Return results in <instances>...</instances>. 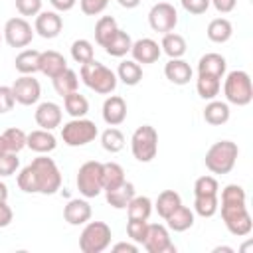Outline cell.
Masks as SVG:
<instances>
[{
	"mask_svg": "<svg viewBox=\"0 0 253 253\" xmlns=\"http://www.w3.org/2000/svg\"><path fill=\"white\" fill-rule=\"evenodd\" d=\"M128 219H148L152 213V200L148 196H134L126 206Z\"/></svg>",
	"mask_w": 253,
	"mask_h": 253,
	"instance_id": "cell-35",
	"label": "cell"
},
{
	"mask_svg": "<svg viewBox=\"0 0 253 253\" xmlns=\"http://www.w3.org/2000/svg\"><path fill=\"white\" fill-rule=\"evenodd\" d=\"M51 81H53L55 93L61 95V97H65V95L77 91V87H79V77H77V73H75L73 69H69V67H67L65 71H61L57 77H53Z\"/></svg>",
	"mask_w": 253,
	"mask_h": 253,
	"instance_id": "cell-34",
	"label": "cell"
},
{
	"mask_svg": "<svg viewBox=\"0 0 253 253\" xmlns=\"http://www.w3.org/2000/svg\"><path fill=\"white\" fill-rule=\"evenodd\" d=\"M40 53L38 49H24L16 55L14 59V67L20 75H34L36 71H40Z\"/></svg>",
	"mask_w": 253,
	"mask_h": 253,
	"instance_id": "cell-26",
	"label": "cell"
},
{
	"mask_svg": "<svg viewBox=\"0 0 253 253\" xmlns=\"http://www.w3.org/2000/svg\"><path fill=\"white\" fill-rule=\"evenodd\" d=\"M75 184L83 198H97L103 192V162L97 160L83 162L77 170Z\"/></svg>",
	"mask_w": 253,
	"mask_h": 253,
	"instance_id": "cell-6",
	"label": "cell"
},
{
	"mask_svg": "<svg viewBox=\"0 0 253 253\" xmlns=\"http://www.w3.org/2000/svg\"><path fill=\"white\" fill-rule=\"evenodd\" d=\"M162 49L158 45V42H154L152 38H140L136 42H132V47H130V55L136 63H154L158 61Z\"/></svg>",
	"mask_w": 253,
	"mask_h": 253,
	"instance_id": "cell-16",
	"label": "cell"
},
{
	"mask_svg": "<svg viewBox=\"0 0 253 253\" xmlns=\"http://www.w3.org/2000/svg\"><path fill=\"white\" fill-rule=\"evenodd\" d=\"M146 229H148V219H128L126 221V235L138 245H142V241L146 237Z\"/></svg>",
	"mask_w": 253,
	"mask_h": 253,
	"instance_id": "cell-44",
	"label": "cell"
},
{
	"mask_svg": "<svg viewBox=\"0 0 253 253\" xmlns=\"http://www.w3.org/2000/svg\"><path fill=\"white\" fill-rule=\"evenodd\" d=\"M237 156L239 146L233 140H217L208 148L204 164L211 174H229L237 162Z\"/></svg>",
	"mask_w": 253,
	"mask_h": 253,
	"instance_id": "cell-3",
	"label": "cell"
},
{
	"mask_svg": "<svg viewBox=\"0 0 253 253\" xmlns=\"http://www.w3.org/2000/svg\"><path fill=\"white\" fill-rule=\"evenodd\" d=\"M142 247L148 253H176V245L170 239V231L162 223H148Z\"/></svg>",
	"mask_w": 253,
	"mask_h": 253,
	"instance_id": "cell-12",
	"label": "cell"
},
{
	"mask_svg": "<svg viewBox=\"0 0 253 253\" xmlns=\"http://www.w3.org/2000/svg\"><path fill=\"white\" fill-rule=\"evenodd\" d=\"M117 2H119L121 8H126V10H132L140 4V0H117Z\"/></svg>",
	"mask_w": 253,
	"mask_h": 253,
	"instance_id": "cell-54",
	"label": "cell"
},
{
	"mask_svg": "<svg viewBox=\"0 0 253 253\" xmlns=\"http://www.w3.org/2000/svg\"><path fill=\"white\" fill-rule=\"evenodd\" d=\"M63 219L69 225H83L91 219V206L87 200L81 198H73L65 204L63 208Z\"/></svg>",
	"mask_w": 253,
	"mask_h": 253,
	"instance_id": "cell-18",
	"label": "cell"
},
{
	"mask_svg": "<svg viewBox=\"0 0 253 253\" xmlns=\"http://www.w3.org/2000/svg\"><path fill=\"white\" fill-rule=\"evenodd\" d=\"M109 6V0H79V8L85 16H99Z\"/></svg>",
	"mask_w": 253,
	"mask_h": 253,
	"instance_id": "cell-47",
	"label": "cell"
},
{
	"mask_svg": "<svg viewBox=\"0 0 253 253\" xmlns=\"http://www.w3.org/2000/svg\"><path fill=\"white\" fill-rule=\"evenodd\" d=\"M26 146L38 154H47L51 150H55L57 146V138L51 134V130H45V128H36L32 132H28V138H26Z\"/></svg>",
	"mask_w": 253,
	"mask_h": 253,
	"instance_id": "cell-20",
	"label": "cell"
},
{
	"mask_svg": "<svg viewBox=\"0 0 253 253\" xmlns=\"http://www.w3.org/2000/svg\"><path fill=\"white\" fill-rule=\"evenodd\" d=\"M117 79H121L128 87L138 85L140 79H142V67H140V63H136L134 59L121 61L119 67H117Z\"/></svg>",
	"mask_w": 253,
	"mask_h": 253,
	"instance_id": "cell-29",
	"label": "cell"
},
{
	"mask_svg": "<svg viewBox=\"0 0 253 253\" xmlns=\"http://www.w3.org/2000/svg\"><path fill=\"white\" fill-rule=\"evenodd\" d=\"M6 200H8V186L0 182V202H6Z\"/></svg>",
	"mask_w": 253,
	"mask_h": 253,
	"instance_id": "cell-55",
	"label": "cell"
},
{
	"mask_svg": "<svg viewBox=\"0 0 253 253\" xmlns=\"http://www.w3.org/2000/svg\"><path fill=\"white\" fill-rule=\"evenodd\" d=\"M223 95H225V101L231 105H237V107L249 105L253 101V85H251L249 73L243 69L229 71L223 81Z\"/></svg>",
	"mask_w": 253,
	"mask_h": 253,
	"instance_id": "cell-4",
	"label": "cell"
},
{
	"mask_svg": "<svg viewBox=\"0 0 253 253\" xmlns=\"http://www.w3.org/2000/svg\"><path fill=\"white\" fill-rule=\"evenodd\" d=\"M221 89V79L213 75H198L196 79V91L204 101H211L219 95Z\"/></svg>",
	"mask_w": 253,
	"mask_h": 253,
	"instance_id": "cell-33",
	"label": "cell"
},
{
	"mask_svg": "<svg viewBox=\"0 0 253 253\" xmlns=\"http://www.w3.org/2000/svg\"><path fill=\"white\" fill-rule=\"evenodd\" d=\"M16 10L22 18L26 16H38L42 12V0H16Z\"/></svg>",
	"mask_w": 253,
	"mask_h": 253,
	"instance_id": "cell-46",
	"label": "cell"
},
{
	"mask_svg": "<svg viewBox=\"0 0 253 253\" xmlns=\"http://www.w3.org/2000/svg\"><path fill=\"white\" fill-rule=\"evenodd\" d=\"M229 115H231V111H229V105H227L225 101H215V99H211V101L206 105V109H204V121H206L208 125H211V126H221V125H225V123L229 121Z\"/></svg>",
	"mask_w": 253,
	"mask_h": 253,
	"instance_id": "cell-24",
	"label": "cell"
},
{
	"mask_svg": "<svg viewBox=\"0 0 253 253\" xmlns=\"http://www.w3.org/2000/svg\"><path fill=\"white\" fill-rule=\"evenodd\" d=\"M148 24L158 34H168L178 24V12L170 2H158L148 12Z\"/></svg>",
	"mask_w": 253,
	"mask_h": 253,
	"instance_id": "cell-11",
	"label": "cell"
},
{
	"mask_svg": "<svg viewBox=\"0 0 253 253\" xmlns=\"http://www.w3.org/2000/svg\"><path fill=\"white\" fill-rule=\"evenodd\" d=\"M164 75L174 85H186V83H190L194 71L186 59L174 57V59H168V63L164 65Z\"/></svg>",
	"mask_w": 253,
	"mask_h": 253,
	"instance_id": "cell-19",
	"label": "cell"
},
{
	"mask_svg": "<svg viewBox=\"0 0 253 253\" xmlns=\"http://www.w3.org/2000/svg\"><path fill=\"white\" fill-rule=\"evenodd\" d=\"M125 182V170L117 162H105L103 164V190H113Z\"/></svg>",
	"mask_w": 253,
	"mask_h": 253,
	"instance_id": "cell-37",
	"label": "cell"
},
{
	"mask_svg": "<svg viewBox=\"0 0 253 253\" xmlns=\"http://www.w3.org/2000/svg\"><path fill=\"white\" fill-rule=\"evenodd\" d=\"M18 188L26 194L51 196L61 188V172L53 158L40 154L18 174Z\"/></svg>",
	"mask_w": 253,
	"mask_h": 253,
	"instance_id": "cell-1",
	"label": "cell"
},
{
	"mask_svg": "<svg viewBox=\"0 0 253 253\" xmlns=\"http://www.w3.org/2000/svg\"><path fill=\"white\" fill-rule=\"evenodd\" d=\"M81 81L99 95H111L117 87V73L97 59H91L79 69Z\"/></svg>",
	"mask_w": 253,
	"mask_h": 253,
	"instance_id": "cell-2",
	"label": "cell"
},
{
	"mask_svg": "<svg viewBox=\"0 0 253 253\" xmlns=\"http://www.w3.org/2000/svg\"><path fill=\"white\" fill-rule=\"evenodd\" d=\"M125 134L117 128V126H109L107 130H103V134H101V146L107 150V152H111V154H115V152H121L123 148H125Z\"/></svg>",
	"mask_w": 253,
	"mask_h": 253,
	"instance_id": "cell-38",
	"label": "cell"
},
{
	"mask_svg": "<svg viewBox=\"0 0 253 253\" xmlns=\"http://www.w3.org/2000/svg\"><path fill=\"white\" fill-rule=\"evenodd\" d=\"M136 196V190H134V184L132 182H123L121 186L113 188V190H107L105 192V198H107V204L113 206L115 210H126L128 202Z\"/></svg>",
	"mask_w": 253,
	"mask_h": 253,
	"instance_id": "cell-23",
	"label": "cell"
},
{
	"mask_svg": "<svg viewBox=\"0 0 253 253\" xmlns=\"http://www.w3.org/2000/svg\"><path fill=\"white\" fill-rule=\"evenodd\" d=\"M18 168H20V158L16 152L0 154V178H8V176L16 174Z\"/></svg>",
	"mask_w": 253,
	"mask_h": 253,
	"instance_id": "cell-45",
	"label": "cell"
},
{
	"mask_svg": "<svg viewBox=\"0 0 253 253\" xmlns=\"http://www.w3.org/2000/svg\"><path fill=\"white\" fill-rule=\"evenodd\" d=\"M113 233L105 221H87L79 235V249L83 253H101L111 245Z\"/></svg>",
	"mask_w": 253,
	"mask_h": 253,
	"instance_id": "cell-5",
	"label": "cell"
},
{
	"mask_svg": "<svg viewBox=\"0 0 253 253\" xmlns=\"http://www.w3.org/2000/svg\"><path fill=\"white\" fill-rule=\"evenodd\" d=\"M113 251H115V253H121V251H126V253H138V243H128V241H121V243L113 245Z\"/></svg>",
	"mask_w": 253,
	"mask_h": 253,
	"instance_id": "cell-53",
	"label": "cell"
},
{
	"mask_svg": "<svg viewBox=\"0 0 253 253\" xmlns=\"http://www.w3.org/2000/svg\"><path fill=\"white\" fill-rule=\"evenodd\" d=\"M105 47V51L111 55V57H123V55H126L128 51H130V47H132V40H130V36L125 32V30H117L115 32V36L103 45Z\"/></svg>",
	"mask_w": 253,
	"mask_h": 253,
	"instance_id": "cell-28",
	"label": "cell"
},
{
	"mask_svg": "<svg viewBox=\"0 0 253 253\" xmlns=\"http://www.w3.org/2000/svg\"><path fill=\"white\" fill-rule=\"evenodd\" d=\"M0 42H2V32H0Z\"/></svg>",
	"mask_w": 253,
	"mask_h": 253,
	"instance_id": "cell-58",
	"label": "cell"
},
{
	"mask_svg": "<svg viewBox=\"0 0 253 253\" xmlns=\"http://www.w3.org/2000/svg\"><path fill=\"white\" fill-rule=\"evenodd\" d=\"M71 57L75 63H87L91 59H95V51H93V43L89 40H75L71 43Z\"/></svg>",
	"mask_w": 253,
	"mask_h": 253,
	"instance_id": "cell-40",
	"label": "cell"
},
{
	"mask_svg": "<svg viewBox=\"0 0 253 253\" xmlns=\"http://www.w3.org/2000/svg\"><path fill=\"white\" fill-rule=\"evenodd\" d=\"M194 210H190L188 206H178L168 217H166V225H168V229H172V231H186V229H190L192 225H194Z\"/></svg>",
	"mask_w": 253,
	"mask_h": 253,
	"instance_id": "cell-25",
	"label": "cell"
},
{
	"mask_svg": "<svg viewBox=\"0 0 253 253\" xmlns=\"http://www.w3.org/2000/svg\"><path fill=\"white\" fill-rule=\"evenodd\" d=\"M63 107H65V113L71 119H81V117H85L89 113V101L79 91H73V93L65 95L63 97Z\"/></svg>",
	"mask_w": 253,
	"mask_h": 253,
	"instance_id": "cell-30",
	"label": "cell"
},
{
	"mask_svg": "<svg viewBox=\"0 0 253 253\" xmlns=\"http://www.w3.org/2000/svg\"><path fill=\"white\" fill-rule=\"evenodd\" d=\"M210 42L213 43H225L231 36H233V26L227 18H213L210 24H208V30H206Z\"/></svg>",
	"mask_w": 253,
	"mask_h": 253,
	"instance_id": "cell-27",
	"label": "cell"
},
{
	"mask_svg": "<svg viewBox=\"0 0 253 253\" xmlns=\"http://www.w3.org/2000/svg\"><path fill=\"white\" fill-rule=\"evenodd\" d=\"M14 105H16V99H14L12 87H8V85H0V115L12 111Z\"/></svg>",
	"mask_w": 253,
	"mask_h": 253,
	"instance_id": "cell-48",
	"label": "cell"
},
{
	"mask_svg": "<svg viewBox=\"0 0 253 253\" xmlns=\"http://www.w3.org/2000/svg\"><path fill=\"white\" fill-rule=\"evenodd\" d=\"M12 93H14L16 103H20L24 107H30V105H36L40 101L42 85L34 75H20L12 83Z\"/></svg>",
	"mask_w": 253,
	"mask_h": 253,
	"instance_id": "cell-13",
	"label": "cell"
},
{
	"mask_svg": "<svg viewBox=\"0 0 253 253\" xmlns=\"http://www.w3.org/2000/svg\"><path fill=\"white\" fill-rule=\"evenodd\" d=\"M130 150L138 162H150L158 152V132L150 125H140L130 136Z\"/></svg>",
	"mask_w": 253,
	"mask_h": 253,
	"instance_id": "cell-8",
	"label": "cell"
},
{
	"mask_svg": "<svg viewBox=\"0 0 253 253\" xmlns=\"http://www.w3.org/2000/svg\"><path fill=\"white\" fill-rule=\"evenodd\" d=\"M186 40L180 36V34H174V32H168V34H162V42H160V49L170 57H182L186 53Z\"/></svg>",
	"mask_w": 253,
	"mask_h": 253,
	"instance_id": "cell-32",
	"label": "cell"
},
{
	"mask_svg": "<svg viewBox=\"0 0 253 253\" xmlns=\"http://www.w3.org/2000/svg\"><path fill=\"white\" fill-rule=\"evenodd\" d=\"M4 152H8V146H6V140H4V136L0 134V154H4Z\"/></svg>",
	"mask_w": 253,
	"mask_h": 253,
	"instance_id": "cell-56",
	"label": "cell"
},
{
	"mask_svg": "<svg viewBox=\"0 0 253 253\" xmlns=\"http://www.w3.org/2000/svg\"><path fill=\"white\" fill-rule=\"evenodd\" d=\"M99 134V128L93 121L81 117V119H71L61 126V140L67 146H85L93 142Z\"/></svg>",
	"mask_w": 253,
	"mask_h": 253,
	"instance_id": "cell-7",
	"label": "cell"
},
{
	"mask_svg": "<svg viewBox=\"0 0 253 253\" xmlns=\"http://www.w3.org/2000/svg\"><path fill=\"white\" fill-rule=\"evenodd\" d=\"M49 4L53 6L55 12H69L77 4V0H49Z\"/></svg>",
	"mask_w": 253,
	"mask_h": 253,
	"instance_id": "cell-52",
	"label": "cell"
},
{
	"mask_svg": "<svg viewBox=\"0 0 253 253\" xmlns=\"http://www.w3.org/2000/svg\"><path fill=\"white\" fill-rule=\"evenodd\" d=\"M219 251H227V253H233V249H231V247H215V249H213V253H219Z\"/></svg>",
	"mask_w": 253,
	"mask_h": 253,
	"instance_id": "cell-57",
	"label": "cell"
},
{
	"mask_svg": "<svg viewBox=\"0 0 253 253\" xmlns=\"http://www.w3.org/2000/svg\"><path fill=\"white\" fill-rule=\"evenodd\" d=\"M14 219V211L6 202H0V227H8Z\"/></svg>",
	"mask_w": 253,
	"mask_h": 253,
	"instance_id": "cell-51",
	"label": "cell"
},
{
	"mask_svg": "<svg viewBox=\"0 0 253 253\" xmlns=\"http://www.w3.org/2000/svg\"><path fill=\"white\" fill-rule=\"evenodd\" d=\"M219 210L217 196H194V213L200 217H211Z\"/></svg>",
	"mask_w": 253,
	"mask_h": 253,
	"instance_id": "cell-39",
	"label": "cell"
},
{
	"mask_svg": "<svg viewBox=\"0 0 253 253\" xmlns=\"http://www.w3.org/2000/svg\"><path fill=\"white\" fill-rule=\"evenodd\" d=\"M221 204H247V194L239 184H227L221 190Z\"/></svg>",
	"mask_w": 253,
	"mask_h": 253,
	"instance_id": "cell-43",
	"label": "cell"
},
{
	"mask_svg": "<svg viewBox=\"0 0 253 253\" xmlns=\"http://www.w3.org/2000/svg\"><path fill=\"white\" fill-rule=\"evenodd\" d=\"M65 69H67V61H65V57L59 51L47 49V51H42L40 53V71L43 75H47L49 79L57 77Z\"/></svg>",
	"mask_w": 253,
	"mask_h": 253,
	"instance_id": "cell-22",
	"label": "cell"
},
{
	"mask_svg": "<svg viewBox=\"0 0 253 253\" xmlns=\"http://www.w3.org/2000/svg\"><path fill=\"white\" fill-rule=\"evenodd\" d=\"M221 219L231 235L245 237L253 229V219L245 204H221Z\"/></svg>",
	"mask_w": 253,
	"mask_h": 253,
	"instance_id": "cell-9",
	"label": "cell"
},
{
	"mask_svg": "<svg viewBox=\"0 0 253 253\" xmlns=\"http://www.w3.org/2000/svg\"><path fill=\"white\" fill-rule=\"evenodd\" d=\"M34 119H36L40 128L53 130L55 126L61 125V107L57 103H53V101H43V103H40L36 107Z\"/></svg>",
	"mask_w": 253,
	"mask_h": 253,
	"instance_id": "cell-15",
	"label": "cell"
},
{
	"mask_svg": "<svg viewBox=\"0 0 253 253\" xmlns=\"http://www.w3.org/2000/svg\"><path fill=\"white\" fill-rule=\"evenodd\" d=\"M180 4L188 14H194V16H200V14L208 12V8L211 6L210 0H180Z\"/></svg>",
	"mask_w": 253,
	"mask_h": 253,
	"instance_id": "cell-49",
	"label": "cell"
},
{
	"mask_svg": "<svg viewBox=\"0 0 253 253\" xmlns=\"http://www.w3.org/2000/svg\"><path fill=\"white\" fill-rule=\"evenodd\" d=\"M210 4L219 12V14H229L235 10L237 0H210Z\"/></svg>",
	"mask_w": 253,
	"mask_h": 253,
	"instance_id": "cell-50",
	"label": "cell"
},
{
	"mask_svg": "<svg viewBox=\"0 0 253 253\" xmlns=\"http://www.w3.org/2000/svg\"><path fill=\"white\" fill-rule=\"evenodd\" d=\"M2 36L10 47H26L34 38V28L26 18L16 16L4 24Z\"/></svg>",
	"mask_w": 253,
	"mask_h": 253,
	"instance_id": "cell-10",
	"label": "cell"
},
{
	"mask_svg": "<svg viewBox=\"0 0 253 253\" xmlns=\"http://www.w3.org/2000/svg\"><path fill=\"white\" fill-rule=\"evenodd\" d=\"M63 28V20L61 16L55 12V10H43L36 16V22H34V32L38 36H42L43 40H53L59 36Z\"/></svg>",
	"mask_w": 253,
	"mask_h": 253,
	"instance_id": "cell-14",
	"label": "cell"
},
{
	"mask_svg": "<svg viewBox=\"0 0 253 253\" xmlns=\"http://www.w3.org/2000/svg\"><path fill=\"white\" fill-rule=\"evenodd\" d=\"M2 136H4V140H6L8 152H16V154H18L22 148H26V138H28V134H26L22 128L10 126V128H6V130L2 132Z\"/></svg>",
	"mask_w": 253,
	"mask_h": 253,
	"instance_id": "cell-41",
	"label": "cell"
},
{
	"mask_svg": "<svg viewBox=\"0 0 253 253\" xmlns=\"http://www.w3.org/2000/svg\"><path fill=\"white\" fill-rule=\"evenodd\" d=\"M117 30H119V24H117V20H115L113 16H103V18H99L97 24H95V42L103 47V45L115 36Z\"/></svg>",
	"mask_w": 253,
	"mask_h": 253,
	"instance_id": "cell-36",
	"label": "cell"
},
{
	"mask_svg": "<svg viewBox=\"0 0 253 253\" xmlns=\"http://www.w3.org/2000/svg\"><path fill=\"white\" fill-rule=\"evenodd\" d=\"M152 206L156 208L158 215H160L162 219H166L178 206H182V198H180V194L174 192V190H164V192L158 194V198H156V202H154Z\"/></svg>",
	"mask_w": 253,
	"mask_h": 253,
	"instance_id": "cell-31",
	"label": "cell"
},
{
	"mask_svg": "<svg viewBox=\"0 0 253 253\" xmlns=\"http://www.w3.org/2000/svg\"><path fill=\"white\" fill-rule=\"evenodd\" d=\"M219 192V184L213 176H200L194 182V196H217Z\"/></svg>",
	"mask_w": 253,
	"mask_h": 253,
	"instance_id": "cell-42",
	"label": "cell"
},
{
	"mask_svg": "<svg viewBox=\"0 0 253 253\" xmlns=\"http://www.w3.org/2000/svg\"><path fill=\"white\" fill-rule=\"evenodd\" d=\"M225 69H227L225 57L221 53H215V51L204 53L198 61V75H213V77L223 79Z\"/></svg>",
	"mask_w": 253,
	"mask_h": 253,
	"instance_id": "cell-21",
	"label": "cell"
},
{
	"mask_svg": "<svg viewBox=\"0 0 253 253\" xmlns=\"http://www.w3.org/2000/svg\"><path fill=\"white\" fill-rule=\"evenodd\" d=\"M103 121L109 126H119L126 119V101L119 95H109L103 103Z\"/></svg>",
	"mask_w": 253,
	"mask_h": 253,
	"instance_id": "cell-17",
	"label": "cell"
}]
</instances>
